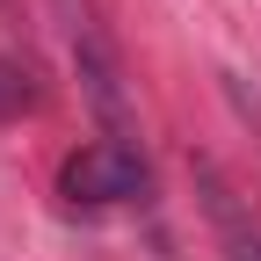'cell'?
Returning a JSON list of instances; mask_svg holds the SVG:
<instances>
[{
    "mask_svg": "<svg viewBox=\"0 0 261 261\" xmlns=\"http://www.w3.org/2000/svg\"><path fill=\"white\" fill-rule=\"evenodd\" d=\"M58 189H65V203H87V211L130 203V196H145V160H138V145L94 138V145H80V152L58 167Z\"/></svg>",
    "mask_w": 261,
    "mask_h": 261,
    "instance_id": "cell-1",
    "label": "cell"
},
{
    "mask_svg": "<svg viewBox=\"0 0 261 261\" xmlns=\"http://www.w3.org/2000/svg\"><path fill=\"white\" fill-rule=\"evenodd\" d=\"M29 102H37V87H29L15 65H0V123H8V116H22Z\"/></svg>",
    "mask_w": 261,
    "mask_h": 261,
    "instance_id": "cell-2",
    "label": "cell"
}]
</instances>
